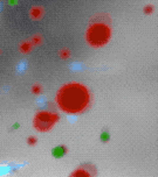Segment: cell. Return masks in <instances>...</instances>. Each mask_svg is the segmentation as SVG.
<instances>
[{
    "label": "cell",
    "mask_w": 158,
    "mask_h": 177,
    "mask_svg": "<svg viewBox=\"0 0 158 177\" xmlns=\"http://www.w3.org/2000/svg\"><path fill=\"white\" fill-rule=\"evenodd\" d=\"M56 100L63 111L68 113H80L89 103V93L87 88L80 84H69L59 91Z\"/></svg>",
    "instance_id": "6da1fadb"
},
{
    "label": "cell",
    "mask_w": 158,
    "mask_h": 177,
    "mask_svg": "<svg viewBox=\"0 0 158 177\" xmlns=\"http://www.w3.org/2000/svg\"><path fill=\"white\" fill-rule=\"evenodd\" d=\"M56 120H58V116L54 112L42 111L36 114L35 120H34V125L41 132H46L52 128V126L56 122Z\"/></svg>",
    "instance_id": "3957f363"
},
{
    "label": "cell",
    "mask_w": 158,
    "mask_h": 177,
    "mask_svg": "<svg viewBox=\"0 0 158 177\" xmlns=\"http://www.w3.org/2000/svg\"><path fill=\"white\" fill-rule=\"evenodd\" d=\"M96 176V168L93 164H83L74 170L70 177H95Z\"/></svg>",
    "instance_id": "277c9868"
},
{
    "label": "cell",
    "mask_w": 158,
    "mask_h": 177,
    "mask_svg": "<svg viewBox=\"0 0 158 177\" xmlns=\"http://www.w3.org/2000/svg\"><path fill=\"white\" fill-rule=\"evenodd\" d=\"M109 36V27L104 22H95L88 31V40L94 46H101L107 42Z\"/></svg>",
    "instance_id": "7a4b0ae2"
},
{
    "label": "cell",
    "mask_w": 158,
    "mask_h": 177,
    "mask_svg": "<svg viewBox=\"0 0 158 177\" xmlns=\"http://www.w3.org/2000/svg\"><path fill=\"white\" fill-rule=\"evenodd\" d=\"M28 143H35V138H30L28 139Z\"/></svg>",
    "instance_id": "5b68a950"
}]
</instances>
